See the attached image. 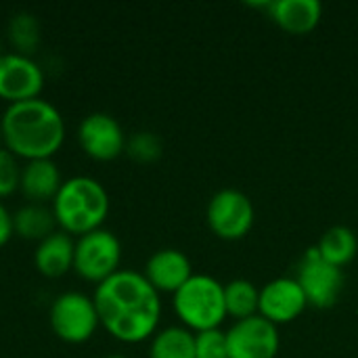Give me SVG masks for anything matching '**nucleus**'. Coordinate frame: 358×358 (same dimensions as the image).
<instances>
[{"label": "nucleus", "mask_w": 358, "mask_h": 358, "mask_svg": "<svg viewBox=\"0 0 358 358\" xmlns=\"http://www.w3.org/2000/svg\"><path fill=\"white\" fill-rule=\"evenodd\" d=\"M44 88V69L31 59L17 50H4L0 55V99L19 103L40 96Z\"/></svg>", "instance_id": "11"}, {"label": "nucleus", "mask_w": 358, "mask_h": 358, "mask_svg": "<svg viewBox=\"0 0 358 358\" xmlns=\"http://www.w3.org/2000/svg\"><path fill=\"white\" fill-rule=\"evenodd\" d=\"M206 218L210 229L227 241H237L245 237L256 220V210L252 199L239 189L216 191L206 208Z\"/></svg>", "instance_id": "8"}, {"label": "nucleus", "mask_w": 358, "mask_h": 358, "mask_svg": "<svg viewBox=\"0 0 358 358\" xmlns=\"http://www.w3.org/2000/svg\"><path fill=\"white\" fill-rule=\"evenodd\" d=\"M264 8L289 34L313 31L323 15V4L319 0H271L264 2Z\"/></svg>", "instance_id": "16"}, {"label": "nucleus", "mask_w": 358, "mask_h": 358, "mask_svg": "<svg viewBox=\"0 0 358 358\" xmlns=\"http://www.w3.org/2000/svg\"><path fill=\"white\" fill-rule=\"evenodd\" d=\"M162 151H164V143L155 132L143 130V132L132 134L126 141V153L141 164H151V162L159 159Z\"/></svg>", "instance_id": "22"}, {"label": "nucleus", "mask_w": 358, "mask_h": 358, "mask_svg": "<svg viewBox=\"0 0 358 358\" xmlns=\"http://www.w3.org/2000/svg\"><path fill=\"white\" fill-rule=\"evenodd\" d=\"M50 208L57 227L80 237L103 227L109 214V193L94 176L78 174L63 180Z\"/></svg>", "instance_id": "3"}, {"label": "nucleus", "mask_w": 358, "mask_h": 358, "mask_svg": "<svg viewBox=\"0 0 358 358\" xmlns=\"http://www.w3.org/2000/svg\"><path fill=\"white\" fill-rule=\"evenodd\" d=\"M105 358H128V357H122V355H109V357Z\"/></svg>", "instance_id": "26"}, {"label": "nucleus", "mask_w": 358, "mask_h": 358, "mask_svg": "<svg viewBox=\"0 0 358 358\" xmlns=\"http://www.w3.org/2000/svg\"><path fill=\"white\" fill-rule=\"evenodd\" d=\"M0 143H2V126H0Z\"/></svg>", "instance_id": "27"}, {"label": "nucleus", "mask_w": 358, "mask_h": 358, "mask_svg": "<svg viewBox=\"0 0 358 358\" xmlns=\"http://www.w3.org/2000/svg\"><path fill=\"white\" fill-rule=\"evenodd\" d=\"M6 34L13 44V50L21 55H31L40 44V21L34 13L19 10L8 19Z\"/></svg>", "instance_id": "21"}, {"label": "nucleus", "mask_w": 358, "mask_h": 358, "mask_svg": "<svg viewBox=\"0 0 358 358\" xmlns=\"http://www.w3.org/2000/svg\"><path fill=\"white\" fill-rule=\"evenodd\" d=\"M126 132L122 124L105 111H92L78 124V143L82 151L96 162H111L126 151Z\"/></svg>", "instance_id": "10"}, {"label": "nucleus", "mask_w": 358, "mask_h": 358, "mask_svg": "<svg viewBox=\"0 0 358 358\" xmlns=\"http://www.w3.org/2000/svg\"><path fill=\"white\" fill-rule=\"evenodd\" d=\"M296 281L300 283L308 304L315 308H331L344 292V271L323 260L317 248H308L298 262Z\"/></svg>", "instance_id": "7"}, {"label": "nucleus", "mask_w": 358, "mask_h": 358, "mask_svg": "<svg viewBox=\"0 0 358 358\" xmlns=\"http://www.w3.org/2000/svg\"><path fill=\"white\" fill-rule=\"evenodd\" d=\"M143 275L159 294H176L193 277V264L185 252L176 248H162L149 256Z\"/></svg>", "instance_id": "13"}, {"label": "nucleus", "mask_w": 358, "mask_h": 358, "mask_svg": "<svg viewBox=\"0 0 358 358\" xmlns=\"http://www.w3.org/2000/svg\"><path fill=\"white\" fill-rule=\"evenodd\" d=\"M149 358H195V334L182 325H170L151 338Z\"/></svg>", "instance_id": "19"}, {"label": "nucleus", "mask_w": 358, "mask_h": 358, "mask_svg": "<svg viewBox=\"0 0 358 358\" xmlns=\"http://www.w3.org/2000/svg\"><path fill=\"white\" fill-rule=\"evenodd\" d=\"M15 235V224H13V214L8 212V208L0 201V248L6 245L10 241V237Z\"/></svg>", "instance_id": "25"}, {"label": "nucleus", "mask_w": 358, "mask_h": 358, "mask_svg": "<svg viewBox=\"0 0 358 358\" xmlns=\"http://www.w3.org/2000/svg\"><path fill=\"white\" fill-rule=\"evenodd\" d=\"M2 145L17 157L50 159L65 143V117L42 96L8 103L0 115Z\"/></svg>", "instance_id": "2"}, {"label": "nucleus", "mask_w": 358, "mask_h": 358, "mask_svg": "<svg viewBox=\"0 0 358 358\" xmlns=\"http://www.w3.org/2000/svg\"><path fill=\"white\" fill-rule=\"evenodd\" d=\"M224 334L229 358H275L281 346L279 327L260 315L235 321Z\"/></svg>", "instance_id": "9"}, {"label": "nucleus", "mask_w": 358, "mask_h": 358, "mask_svg": "<svg viewBox=\"0 0 358 358\" xmlns=\"http://www.w3.org/2000/svg\"><path fill=\"white\" fill-rule=\"evenodd\" d=\"M2 52H4V50H0V55H2Z\"/></svg>", "instance_id": "28"}, {"label": "nucleus", "mask_w": 358, "mask_h": 358, "mask_svg": "<svg viewBox=\"0 0 358 358\" xmlns=\"http://www.w3.org/2000/svg\"><path fill=\"white\" fill-rule=\"evenodd\" d=\"M319 250V254L323 256V260H327L334 266H346L348 262H352L358 254V237L357 233L350 227L344 224H336L331 229H327L319 243L315 245Z\"/></svg>", "instance_id": "18"}, {"label": "nucleus", "mask_w": 358, "mask_h": 358, "mask_svg": "<svg viewBox=\"0 0 358 358\" xmlns=\"http://www.w3.org/2000/svg\"><path fill=\"white\" fill-rule=\"evenodd\" d=\"M174 313L180 319L182 327L193 334L220 329L227 315L224 304V285L212 275H195L176 292Z\"/></svg>", "instance_id": "4"}, {"label": "nucleus", "mask_w": 358, "mask_h": 358, "mask_svg": "<svg viewBox=\"0 0 358 358\" xmlns=\"http://www.w3.org/2000/svg\"><path fill=\"white\" fill-rule=\"evenodd\" d=\"M195 358H229L227 334L220 329L195 334Z\"/></svg>", "instance_id": "24"}, {"label": "nucleus", "mask_w": 358, "mask_h": 358, "mask_svg": "<svg viewBox=\"0 0 358 358\" xmlns=\"http://www.w3.org/2000/svg\"><path fill=\"white\" fill-rule=\"evenodd\" d=\"M92 300L101 327L117 342L138 344L155 336L162 319V298L143 273L120 268L96 285Z\"/></svg>", "instance_id": "1"}, {"label": "nucleus", "mask_w": 358, "mask_h": 358, "mask_svg": "<svg viewBox=\"0 0 358 358\" xmlns=\"http://www.w3.org/2000/svg\"><path fill=\"white\" fill-rule=\"evenodd\" d=\"M15 235L27 241H42L57 231V220L52 208L44 203H25L13 214Z\"/></svg>", "instance_id": "17"}, {"label": "nucleus", "mask_w": 358, "mask_h": 358, "mask_svg": "<svg viewBox=\"0 0 358 358\" xmlns=\"http://www.w3.org/2000/svg\"><path fill=\"white\" fill-rule=\"evenodd\" d=\"M224 304L227 315L237 321L258 315L260 289L250 279H233L224 285Z\"/></svg>", "instance_id": "20"}, {"label": "nucleus", "mask_w": 358, "mask_h": 358, "mask_svg": "<svg viewBox=\"0 0 358 358\" xmlns=\"http://www.w3.org/2000/svg\"><path fill=\"white\" fill-rule=\"evenodd\" d=\"M21 164L19 157L13 155L4 145H0V199L19 191Z\"/></svg>", "instance_id": "23"}, {"label": "nucleus", "mask_w": 358, "mask_h": 358, "mask_svg": "<svg viewBox=\"0 0 358 358\" xmlns=\"http://www.w3.org/2000/svg\"><path fill=\"white\" fill-rule=\"evenodd\" d=\"M48 323L52 334L67 344H84L101 327L92 296L82 292L59 294L50 304Z\"/></svg>", "instance_id": "5"}, {"label": "nucleus", "mask_w": 358, "mask_h": 358, "mask_svg": "<svg viewBox=\"0 0 358 358\" xmlns=\"http://www.w3.org/2000/svg\"><path fill=\"white\" fill-rule=\"evenodd\" d=\"M63 185L61 170L57 162L50 159H29L21 166L19 191L29 199V203L52 201Z\"/></svg>", "instance_id": "14"}, {"label": "nucleus", "mask_w": 358, "mask_h": 358, "mask_svg": "<svg viewBox=\"0 0 358 358\" xmlns=\"http://www.w3.org/2000/svg\"><path fill=\"white\" fill-rule=\"evenodd\" d=\"M122 243L109 229H96L76 239L73 271L78 277L90 283H103L120 271Z\"/></svg>", "instance_id": "6"}, {"label": "nucleus", "mask_w": 358, "mask_h": 358, "mask_svg": "<svg viewBox=\"0 0 358 358\" xmlns=\"http://www.w3.org/2000/svg\"><path fill=\"white\" fill-rule=\"evenodd\" d=\"M306 306L308 300L296 277H277L260 289L258 315L275 323L277 327L298 319Z\"/></svg>", "instance_id": "12"}, {"label": "nucleus", "mask_w": 358, "mask_h": 358, "mask_svg": "<svg viewBox=\"0 0 358 358\" xmlns=\"http://www.w3.org/2000/svg\"><path fill=\"white\" fill-rule=\"evenodd\" d=\"M73 252L76 239L69 233L57 229L42 241H38L34 250V264L40 275L57 279L73 271Z\"/></svg>", "instance_id": "15"}]
</instances>
